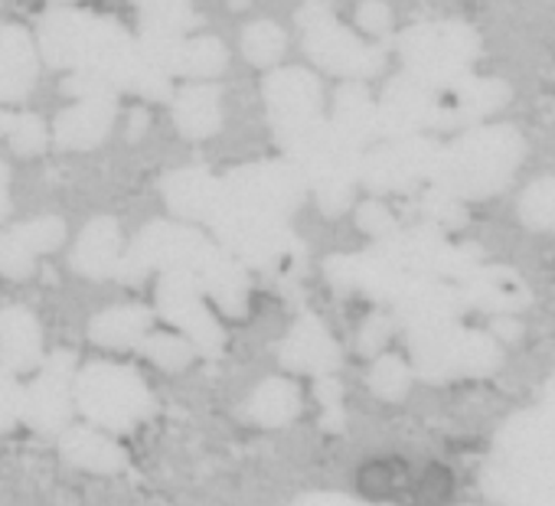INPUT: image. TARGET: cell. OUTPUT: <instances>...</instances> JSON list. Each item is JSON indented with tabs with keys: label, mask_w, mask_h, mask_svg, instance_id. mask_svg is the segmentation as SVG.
Returning <instances> with one entry per match:
<instances>
[{
	"label": "cell",
	"mask_w": 555,
	"mask_h": 506,
	"mask_svg": "<svg viewBox=\"0 0 555 506\" xmlns=\"http://www.w3.org/2000/svg\"><path fill=\"white\" fill-rule=\"evenodd\" d=\"M40 50L56 69L89 73L144 99H170V76L151 66L141 53V43L115 21H102L82 11L47 14L40 21Z\"/></svg>",
	"instance_id": "obj_1"
},
{
	"label": "cell",
	"mask_w": 555,
	"mask_h": 506,
	"mask_svg": "<svg viewBox=\"0 0 555 506\" xmlns=\"http://www.w3.org/2000/svg\"><path fill=\"white\" fill-rule=\"evenodd\" d=\"M73 395L82 415L105 431H131L154 408L151 389L131 366L89 363L73 379Z\"/></svg>",
	"instance_id": "obj_2"
},
{
	"label": "cell",
	"mask_w": 555,
	"mask_h": 506,
	"mask_svg": "<svg viewBox=\"0 0 555 506\" xmlns=\"http://www.w3.org/2000/svg\"><path fill=\"white\" fill-rule=\"evenodd\" d=\"M216 245L186 225H170V222H154L147 225L138 242L131 245L128 256H121L118 265V282L125 285H141L147 275H164V272H190L193 278L203 272Z\"/></svg>",
	"instance_id": "obj_3"
},
{
	"label": "cell",
	"mask_w": 555,
	"mask_h": 506,
	"mask_svg": "<svg viewBox=\"0 0 555 506\" xmlns=\"http://www.w3.org/2000/svg\"><path fill=\"white\" fill-rule=\"evenodd\" d=\"M209 225L229 256H235L238 262H248V265H282V262H292L301 256V245H298L295 232L288 229V219L238 209V206L225 203V193H222V206Z\"/></svg>",
	"instance_id": "obj_4"
},
{
	"label": "cell",
	"mask_w": 555,
	"mask_h": 506,
	"mask_svg": "<svg viewBox=\"0 0 555 506\" xmlns=\"http://www.w3.org/2000/svg\"><path fill=\"white\" fill-rule=\"evenodd\" d=\"M305 173L292 160H268V164H248L222 177L225 203L264 216L295 212L305 203Z\"/></svg>",
	"instance_id": "obj_5"
},
{
	"label": "cell",
	"mask_w": 555,
	"mask_h": 506,
	"mask_svg": "<svg viewBox=\"0 0 555 506\" xmlns=\"http://www.w3.org/2000/svg\"><path fill=\"white\" fill-rule=\"evenodd\" d=\"M157 311L170 321L203 356H219L225 347V334L209 311L203 285L190 272H164L157 285Z\"/></svg>",
	"instance_id": "obj_6"
},
{
	"label": "cell",
	"mask_w": 555,
	"mask_h": 506,
	"mask_svg": "<svg viewBox=\"0 0 555 506\" xmlns=\"http://www.w3.org/2000/svg\"><path fill=\"white\" fill-rule=\"evenodd\" d=\"M40 376L24 389L21 418L37 428L40 434H56L66 428L73 415V379H76V356L56 353L47 363H40Z\"/></svg>",
	"instance_id": "obj_7"
},
{
	"label": "cell",
	"mask_w": 555,
	"mask_h": 506,
	"mask_svg": "<svg viewBox=\"0 0 555 506\" xmlns=\"http://www.w3.org/2000/svg\"><path fill=\"white\" fill-rule=\"evenodd\" d=\"M298 27H301V37H305V50L308 56L327 69V73H360L366 69V53L350 40V34H344L331 14L327 4H318V0H311V4H305L298 11Z\"/></svg>",
	"instance_id": "obj_8"
},
{
	"label": "cell",
	"mask_w": 555,
	"mask_h": 506,
	"mask_svg": "<svg viewBox=\"0 0 555 506\" xmlns=\"http://www.w3.org/2000/svg\"><path fill=\"white\" fill-rule=\"evenodd\" d=\"M141 53L147 56L151 66H157L164 76H193V79H209L219 76L229 63L225 47L216 37H144L141 34Z\"/></svg>",
	"instance_id": "obj_9"
},
{
	"label": "cell",
	"mask_w": 555,
	"mask_h": 506,
	"mask_svg": "<svg viewBox=\"0 0 555 506\" xmlns=\"http://www.w3.org/2000/svg\"><path fill=\"white\" fill-rule=\"evenodd\" d=\"M118 89H102V92H89L79 95L73 108H66L56 118L53 138L60 147L66 151H92L99 147L115 125V112H118Z\"/></svg>",
	"instance_id": "obj_10"
},
{
	"label": "cell",
	"mask_w": 555,
	"mask_h": 506,
	"mask_svg": "<svg viewBox=\"0 0 555 506\" xmlns=\"http://www.w3.org/2000/svg\"><path fill=\"white\" fill-rule=\"evenodd\" d=\"M264 108L274 128L298 125L318 115L321 108V82L305 69H278L261 86Z\"/></svg>",
	"instance_id": "obj_11"
},
{
	"label": "cell",
	"mask_w": 555,
	"mask_h": 506,
	"mask_svg": "<svg viewBox=\"0 0 555 506\" xmlns=\"http://www.w3.org/2000/svg\"><path fill=\"white\" fill-rule=\"evenodd\" d=\"M37 86V50L30 34L14 24H0V102L17 105Z\"/></svg>",
	"instance_id": "obj_12"
},
{
	"label": "cell",
	"mask_w": 555,
	"mask_h": 506,
	"mask_svg": "<svg viewBox=\"0 0 555 506\" xmlns=\"http://www.w3.org/2000/svg\"><path fill=\"white\" fill-rule=\"evenodd\" d=\"M121 232H118V222L108 219V216H99L92 219L79 242H76V251H73V269L92 282H105V278H115L118 275V265H121Z\"/></svg>",
	"instance_id": "obj_13"
},
{
	"label": "cell",
	"mask_w": 555,
	"mask_h": 506,
	"mask_svg": "<svg viewBox=\"0 0 555 506\" xmlns=\"http://www.w3.org/2000/svg\"><path fill=\"white\" fill-rule=\"evenodd\" d=\"M164 199L177 216L209 225L222 206V180H216L212 173H206L199 167L177 170L164 180Z\"/></svg>",
	"instance_id": "obj_14"
},
{
	"label": "cell",
	"mask_w": 555,
	"mask_h": 506,
	"mask_svg": "<svg viewBox=\"0 0 555 506\" xmlns=\"http://www.w3.org/2000/svg\"><path fill=\"white\" fill-rule=\"evenodd\" d=\"M43 363V330L27 308H0V366L30 373Z\"/></svg>",
	"instance_id": "obj_15"
},
{
	"label": "cell",
	"mask_w": 555,
	"mask_h": 506,
	"mask_svg": "<svg viewBox=\"0 0 555 506\" xmlns=\"http://www.w3.org/2000/svg\"><path fill=\"white\" fill-rule=\"evenodd\" d=\"M196 282L203 285L206 298L219 311H225L232 317L245 314V308H248V275H245L242 262L235 256H229L222 245H216V251L203 265V272L196 275Z\"/></svg>",
	"instance_id": "obj_16"
},
{
	"label": "cell",
	"mask_w": 555,
	"mask_h": 506,
	"mask_svg": "<svg viewBox=\"0 0 555 506\" xmlns=\"http://www.w3.org/2000/svg\"><path fill=\"white\" fill-rule=\"evenodd\" d=\"M282 363L295 373H327L337 366V343L321 321L301 317L282 343Z\"/></svg>",
	"instance_id": "obj_17"
},
{
	"label": "cell",
	"mask_w": 555,
	"mask_h": 506,
	"mask_svg": "<svg viewBox=\"0 0 555 506\" xmlns=\"http://www.w3.org/2000/svg\"><path fill=\"white\" fill-rule=\"evenodd\" d=\"M177 131L190 141L212 138L222 128V102L216 86H190L173 95Z\"/></svg>",
	"instance_id": "obj_18"
},
{
	"label": "cell",
	"mask_w": 555,
	"mask_h": 506,
	"mask_svg": "<svg viewBox=\"0 0 555 506\" xmlns=\"http://www.w3.org/2000/svg\"><path fill=\"white\" fill-rule=\"evenodd\" d=\"M60 451L69 464L92 470V473H121L128 467V454L118 441L95 428H76L60 441Z\"/></svg>",
	"instance_id": "obj_19"
},
{
	"label": "cell",
	"mask_w": 555,
	"mask_h": 506,
	"mask_svg": "<svg viewBox=\"0 0 555 506\" xmlns=\"http://www.w3.org/2000/svg\"><path fill=\"white\" fill-rule=\"evenodd\" d=\"M248 415L264 425V428H285L301 415V392L288 379H264L251 399H248Z\"/></svg>",
	"instance_id": "obj_20"
},
{
	"label": "cell",
	"mask_w": 555,
	"mask_h": 506,
	"mask_svg": "<svg viewBox=\"0 0 555 506\" xmlns=\"http://www.w3.org/2000/svg\"><path fill=\"white\" fill-rule=\"evenodd\" d=\"M151 324H154V317L144 308H112L92 321L89 337L102 347L125 350V347H138L151 334Z\"/></svg>",
	"instance_id": "obj_21"
},
{
	"label": "cell",
	"mask_w": 555,
	"mask_h": 506,
	"mask_svg": "<svg viewBox=\"0 0 555 506\" xmlns=\"http://www.w3.org/2000/svg\"><path fill=\"white\" fill-rule=\"evenodd\" d=\"M134 8L144 37H183L196 24L190 0H134Z\"/></svg>",
	"instance_id": "obj_22"
},
{
	"label": "cell",
	"mask_w": 555,
	"mask_h": 506,
	"mask_svg": "<svg viewBox=\"0 0 555 506\" xmlns=\"http://www.w3.org/2000/svg\"><path fill=\"white\" fill-rule=\"evenodd\" d=\"M285 47H288V34L271 21H258V24L245 27V34H242V56L261 69L282 60Z\"/></svg>",
	"instance_id": "obj_23"
},
{
	"label": "cell",
	"mask_w": 555,
	"mask_h": 506,
	"mask_svg": "<svg viewBox=\"0 0 555 506\" xmlns=\"http://www.w3.org/2000/svg\"><path fill=\"white\" fill-rule=\"evenodd\" d=\"M138 350H141L151 363H157L160 369H183V366H190L193 356H196V347H193L186 337H177V334H147V337L138 343Z\"/></svg>",
	"instance_id": "obj_24"
},
{
	"label": "cell",
	"mask_w": 555,
	"mask_h": 506,
	"mask_svg": "<svg viewBox=\"0 0 555 506\" xmlns=\"http://www.w3.org/2000/svg\"><path fill=\"white\" fill-rule=\"evenodd\" d=\"M37 251L21 238V232H0V275L4 278H27L34 272Z\"/></svg>",
	"instance_id": "obj_25"
},
{
	"label": "cell",
	"mask_w": 555,
	"mask_h": 506,
	"mask_svg": "<svg viewBox=\"0 0 555 506\" xmlns=\"http://www.w3.org/2000/svg\"><path fill=\"white\" fill-rule=\"evenodd\" d=\"M8 141H11L14 154L34 157L50 144V134H47V125L37 115H14L11 128H8Z\"/></svg>",
	"instance_id": "obj_26"
},
{
	"label": "cell",
	"mask_w": 555,
	"mask_h": 506,
	"mask_svg": "<svg viewBox=\"0 0 555 506\" xmlns=\"http://www.w3.org/2000/svg\"><path fill=\"white\" fill-rule=\"evenodd\" d=\"M17 232H21V238L37 251V256H47V251H56V248H60V242H63V235H66V222H63L60 216H40V219L21 225Z\"/></svg>",
	"instance_id": "obj_27"
},
{
	"label": "cell",
	"mask_w": 555,
	"mask_h": 506,
	"mask_svg": "<svg viewBox=\"0 0 555 506\" xmlns=\"http://www.w3.org/2000/svg\"><path fill=\"white\" fill-rule=\"evenodd\" d=\"M24 405V389L17 386L11 369H0V431H11L14 421L21 418Z\"/></svg>",
	"instance_id": "obj_28"
},
{
	"label": "cell",
	"mask_w": 555,
	"mask_h": 506,
	"mask_svg": "<svg viewBox=\"0 0 555 506\" xmlns=\"http://www.w3.org/2000/svg\"><path fill=\"white\" fill-rule=\"evenodd\" d=\"M11 212V170L0 164V219Z\"/></svg>",
	"instance_id": "obj_29"
},
{
	"label": "cell",
	"mask_w": 555,
	"mask_h": 506,
	"mask_svg": "<svg viewBox=\"0 0 555 506\" xmlns=\"http://www.w3.org/2000/svg\"><path fill=\"white\" fill-rule=\"evenodd\" d=\"M11 112H0V138H8V128H11Z\"/></svg>",
	"instance_id": "obj_30"
},
{
	"label": "cell",
	"mask_w": 555,
	"mask_h": 506,
	"mask_svg": "<svg viewBox=\"0 0 555 506\" xmlns=\"http://www.w3.org/2000/svg\"><path fill=\"white\" fill-rule=\"evenodd\" d=\"M245 4H248V0H229V8H232V11H242Z\"/></svg>",
	"instance_id": "obj_31"
}]
</instances>
